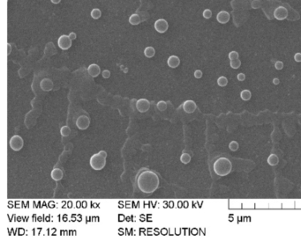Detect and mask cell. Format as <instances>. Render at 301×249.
Listing matches in <instances>:
<instances>
[{"label":"cell","instance_id":"5b68a950","mask_svg":"<svg viewBox=\"0 0 301 249\" xmlns=\"http://www.w3.org/2000/svg\"><path fill=\"white\" fill-rule=\"evenodd\" d=\"M58 45L63 50H67L72 47V39L69 35H61L58 40Z\"/></svg>","mask_w":301,"mask_h":249},{"label":"cell","instance_id":"8fae6325","mask_svg":"<svg viewBox=\"0 0 301 249\" xmlns=\"http://www.w3.org/2000/svg\"><path fill=\"white\" fill-rule=\"evenodd\" d=\"M231 19V15L230 13L226 12V11H221L218 12V14L217 15V20L219 23L221 24H226L230 21Z\"/></svg>","mask_w":301,"mask_h":249},{"label":"cell","instance_id":"1f68e13d","mask_svg":"<svg viewBox=\"0 0 301 249\" xmlns=\"http://www.w3.org/2000/svg\"><path fill=\"white\" fill-rule=\"evenodd\" d=\"M237 78L238 81H244L246 79V75L244 73H238L237 76Z\"/></svg>","mask_w":301,"mask_h":249},{"label":"cell","instance_id":"83f0119b","mask_svg":"<svg viewBox=\"0 0 301 249\" xmlns=\"http://www.w3.org/2000/svg\"><path fill=\"white\" fill-rule=\"evenodd\" d=\"M203 17H204L205 19H207V20L210 19V18L212 17V12H211V10H209V9L204 10V12H203Z\"/></svg>","mask_w":301,"mask_h":249},{"label":"cell","instance_id":"3957f363","mask_svg":"<svg viewBox=\"0 0 301 249\" xmlns=\"http://www.w3.org/2000/svg\"><path fill=\"white\" fill-rule=\"evenodd\" d=\"M89 164H90V166L94 170L100 171V170L104 169V166H106V158L103 156V155H101L99 152L98 153H95L94 155H92V157L90 158Z\"/></svg>","mask_w":301,"mask_h":249},{"label":"cell","instance_id":"e0dca14e","mask_svg":"<svg viewBox=\"0 0 301 249\" xmlns=\"http://www.w3.org/2000/svg\"><path fill=\"white\" fill-rule=\"evenodd\" d=\"M267 161H268L269 166H277V164L279 163V159H278V157H277L276 154H271V155H269V157L268 158V160H267Z\"/></svg>","mask_w":301,"mask_h":249},{"label":"cell","instance_id":"e575fe53","mask_svg":"<svg viewBox=\"0 0 301 249\" xmlns=\"http://www.w3.org/2000/svg\"><path fill=\"white\" fill-rule=\"evenodd\" d=\"M69 36H70V38L72 40H74V39H76V34L75 33H71V34H69Z\"/></svg>","mask_w":301,"mask_h":249},{"label":"cell","instance_id":"484cf974","mask_svg":"<svg viewBox=\"0 0 301 249\" xmlns=\"http://www.w3.org/2000/svg\"><path fill=\"white\" fill-rule=\"evenodd\" d=\"M229 148L232 152H237L239 148V145H238V143L237 141H232L230 144H229Z\"/></svg>","mask_w":301,"mask_h":249},{"label":"cell","instance_id":"7402d4cb","mask_svg":"<svg viewBox=\"0 0 301 249\" xmlns=\"http://www.w3.org/2000/svg\"><path fill=\"white\" fill-rule=\"evenodd\" d=\"M217 84H218V85H219V86H221V87H224V86H226L228 84L227 78H226V77H224V76L219 77L218 79H217Z\"/></svg>","mask_w":301,"mask_h":249},{"label":"cell","instance_id":"30bf717a","mask_svg":"<svg viewBox=\"0 0 301 249\" xmlns=\"http://www.w3.org/2000/svg\"><path fill=\"white\" fill-rule=\"evenodd\" d=\"M196 108H197V105L192 100H186L185 102L183 103V109H184L185 112L187 113V114L194 113V111L196 110Z\"/></svg>","mask_w":301,"mask_h":249},{"label":"cell","instance_id":"7c38bea8","mask_svg":"<svg viewBox=\"0 0 301 249\" xmlns=\"http://www.w3.org/2000/svg\"><path fill=\"white\" fill-rule=\"evenodd\" d=\"M40 87L44 92H49L53 88V82L49 78H43L40 82Z\"/></svg>","mask_w":301,"mask_h":249},{"label":"cell","instance_id":"d4e9b609","mask_svg":"<svg viewBox=\"0 0 301 249\" xmlns=\"http://www.w3.org/2000/svg\"><path fill=\"white\" fill-rule=\"evenodd\" d=\"M230 65H231V67H232V69L237 70V69H238L241 66V61L238 58L235 59V60H232L231 63H230Z\"/></svg>","mask_w":301,"mask_h":249},{"label":"cell","instance_id":"d6a6232c","mask_svg":"<svg viewBox=\"0 0 301 249\" xmlns=\"http://www.w3.org/2000/svg\"><path fill=\"white\" fill-rule=\"evenodd\" d=\"M294 60L296 61L297 63H300L301 62V53H296L294 56Z\"/></svg>","mask_w":301,"mask_h":249},{"label":"cell","instance_id":"9a60e30c","mask_svg":"<svg viewBox=\"0 0 301 249\" xmlns=\"http://www.w3.org/2000/svg\"><path fill=\"white\" fill-rule=\"evenodd\" d=\"M51 178L56 181H59L63 179V176H64V173L63 171L59 169V168H54L52 171H51Z\"/></svg>","mask_w":301,"mask_h":249},{"label":"cell","instance_id":"52a82bcc","mask_svg":"<svg viewBox=\"0 0 301 249\" xmlns=\"http://www.w3.org/2000/svg\"><path fill=\"white\" fill-rule=\"evenodd\" d=\"M154 27H155V29L156 30L158 33L163 34V33H165V32L168 30L169 24L168 22L166 21V20H164V19H159V20H157L155 22Z\"/></svg>","mask_w":301,"mask_h":249},{"label":"cell","instance_id":"f1b7e54d","mask_svg":"<svg viewBox=\"0 0 301 249\" xmlns=\"http://www.w3.org/2000/svg\"><path fill=\"white\" fill-rule=\"evenodd\" d=\"M275 67H276V69L278 70V71H281V70H283V63L281 62V61H277L276 64H275Z\"/></svg>","mask_w":301,"mask_h":249},{"label":"cell","instance_id":"d6986e66","mask_svg":"<svg viewBox=\"0 0 301 249\" xmlns=\"http://www.w3.org/2000/svg\"><path fill=\"white\" fill-rule=\"evenodd\" d=\"M251 97H252V93L249 90H243L240 93V98L245 101L249 100L251 99Z\"/></svg>","mask_w":301,"mask_h":249},{"label":"cell","instance_id":"4dcf8cb0","mask_svg":"<svg viewBox=\"0 0 301 249\" xmlns=\"http://www.w3.org/2000/svg\"><path fill=\"white\" fill-rule=\"evenodd\" d=\"M102 75H103V78H109L110 77V71L109 70H104V71L102 72Z\"/></svg>","mask_w":301,"mask_h":249},{"label":"cell","instance_id":"ffe728a7","mask_svg":"<svg viewBox=\"0 0 301 249\" xmlns=\"http://www.w3.org/2000/svg\"><path fill=\"white\" fill-rule=\"evenodd\" d=\"M191 159H192L191 156L188 153H186V152L182 153V155L180 156V161L182 162L183 164H185V165L189 164L191 162Z\"/></svg>","mask_w":301,"mask_h":249},{"label":"cell","instance_id":"6da1fadb","mask_svg":"<svg viewBox=\"0 0 301 249\" xmlns=\"http://www.w3.org/2000/svg\"><path fill=\"white\" fill-rule=\"evenodd\" d=\"M136 185L144 194H152L157 190L160 181L159 177L155 172L143 169L139 172L136 176Z\"/></svg>","mask_w":301,"mask_h":249},{"label":"cell","instance_id":"8992f818","mask_svg":"<svg viewBox=\"0 0 301 249\" xmlns=\"http://www.w3.org/2000/svg\"><path fill=\"white\" fill-rule=\"evenodd\" d=\"M89 125H90V119L87 115H79L78 119L76 120V126L81 130L87 129L89 127Z\"/></svg>","mask_w":301,"mask_h":249},{"label":"cell","instance_id":"4316f807","mask_svg":"<svg viewBox=\"0 0 301 249\" xmlns=\"http://www.w3.org/2000/svg\"><path fill=\"white\" fill-rule=\"evenodd\" d=\"M237 58H238V53H237V51H234V50H233V51L229 53V59H230L231 61Z\"/></svg>","mask_w":301,"mask_h":249},{"label":"cell","instance_id":"ba28073f","mask_svg":"<svg viewBox=\"0 0 301 249\" xmlns=\"http://www.w3.org/2000/svg\"><path fill=\"white\" fill-rule=\"evenodd\" d=\"M136 108L140 113H145L150 108V102L147 99H140L136 102Z\"/></svg>","mask_w":301,"mask_h":249},{"label":"cell","instance_id":"836d02e7","mask_svg":"<svg viewBox=\"0 0 301 249\" xmlns=\"http://www.w3.org/2000/svg\"><path fill=\"white\" fill-rule=\"evenodd\" d=\"M279 83H280V80H279V78H275L274 79H273V84H274V85H279Z\"/></svg>","mask_w":301,"mask_h":249},{"label":"cell","instance_id":"2e32d148","mask_svg":"<svg viewBox=\"0 0 301 249\" xmlns=\"http://www.w3.org/2000/svg\"><path fill=\"white\" fill-rule=\"evenodd\" d=\"M140 22H141V19H140V17L139 14L134 13V14L131 15L130 18H129V23L131 25L136 26V25L140 24Z\"/></svg>","mask_w":301,"mask_h":249},{"label":"cell","instance_id":"44dd1931","mask_svg":"<svg viewBox=\"0 0 301 249\" xmlns=\"http://www.w3.org/2000/svg\"><path fill=\"white\" fill-rule=\"evenodd\" d=\"M101 16H102V12L98 8H94L91 11V17L94 20H98L99 18H101Z\"/></svg>","mask_w":301,"mask_h":249},{"label":"cell","instance_id":"4fadbf2b","mask_svg":"<svg viewBox=\"0 0 301 249\" xmlns=\"http://www.w3.org/2000/svg\"><path fill=\"white\" fill-rule=\"evenodd\" d=\"M88 72L92 78H96L101 73V68L98 64H92L88 67Z\"/></svg>","mask_w":301,"mask_h":249},{"label":"cell","instance_id":"5bb4252c","mask_svg":"<svg viewBox=\"0 0 301 249\" xmlns=\"http://www.w3.org/2000/svg\"><path fill=\"white\" fill-rule=\"evenodd\" d=\"M167 64L171 68H177L180 64V59L177 56H171L167 60Z\"/></svg>","mask_w":301,"mask_h":249},{"label":"cell","instance_id":"9c48e42d","mask_svg":"<svg viewBox=\"0 0 301 249\" xmlns=\"http://www.w3.org/2000/svg\"><path fill=\"white\" fill-rule=\"evenodd\" d=\"M274 17L277 20H283L288 17V11L283 6H278L274 11Z\"/></svg>","mask_w":301,"mask_h":249},{"label":"cell","instance_id":"cb8c5ba5","mask_svg":"<svg viewBox=\"0 0 301 249\" xmlns=\"http://www.w3.org/2000/svg\"><path fill=\"white\" fill-rule=\"evenodd\" d=\"M156 108H157L158 110L161 111V112L165 111L166 108H167V103L165 102V101H163V100H160V101H158L157 104H156Z\"/></svg>","mask_w":301,"mask_h":249},{"label":"cell","instance_id":"f546056e","mask_svg":"<svg viewBox=\"0 0 301 249\" xmlns=\"http://www.w3.org/2000/svg\"><path fill=\"white\" fill-rule=\"evenodd\" d=\"M202 71L201 70H196V71H194V77L196 78H202Z\"/></svg>","mask_w":301,"mask_h":249},{"label":"cell","instance_id":"7a4b0ae2","mask_svg":"<svg viewBox=\"0 0 301 249\" xmlns=\"http://www.w3.org/2000/svg\"><path fill=\"white\" fill-rule=\"evenodd\" d=\"M213 169L218 176H226L230 174L232 170V164L227 158H219L214 162Z\"/></svg>","mask_w":301,"mask_h":249},{"label":"cell","instance_id":"277c9868","mask_svg":"<svg viewBox=\"0 0 301 249\" xmlns=\"http://www.w3.org/2000/svg\"><path fill=\"white\" fill-rule=\"evenodd\" d=\"M9 144H10L12 150H13L14 152H19L23 148L24 141H23V138L20 137L19 135H14L11 137Z\"/></svg>","mask_w":301,"mask_h":249},{"label":"cell","instance_id":"d590c367","mask_svg":"<svg viewBox=\"0 0 301 249\" xmlns=\"http://www.w3.org/2000/svg\"><path fill=\"white\" fill-rule=\"evenodd\" d=\"M50 1H51V3H53L55 5H58V4H59L60 2H61V0H50Z\"/></svg>","mask_w":301,"mask_h":249},{"label":"cell","instance_id":"603a6c76","mask_svg":"<svg viewBox=\"0 0 301 249\" xmlns=\"http://www.w3.org/2000/svg\"><path fill=\"white\" fill-rule=\"evenodd\" d=\"M60 134H61L62 137H68L70 134H71L70 128L68 127V126H63V127L61 128V129H60Z\"/></svg>","mask_w":301,"mask_h":249},{"label":"cell","instance_id":"ac0fdd59","mask_svg":"<svg viewBox=\"0 0 301 249\" xmlns=\"http://www.w3.org/2000/svg\"><path fill=\"white\" fill-rule=\"evenodd\" d=\"M144 55L146 57L148 58H152L154 56L156 55V49H154L153 47H147L146 49H144Z\"/></svg>","mask_w":301,"mask_h":249}]
</instances>
